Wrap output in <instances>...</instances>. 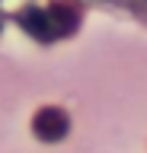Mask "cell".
Listing matches in <instances>:
<instances>
[{"label":"cell","mask_w":147,"mask_h":153,"mask_svg":"<svg viewBox=\"0 0 147 153\" xmlns=\"http://www.w3.org/2000/svg\"><path fill=\"white\" fill-rule=\"evenodd\" d=\"M32 128H35V134H39L42 140H61L67 134V115L61 112V108H42L35 115Z\"/></svg>","instance_id":"6da1fadb"},{"label":"cell","mask_w":147,"mask_h":153,"mask_svg":"<svg viewBox=\"0 0 147 153\" xmlns=\"http://www.w3.org/2000/svg\"><path fill=\"white\" fill-rule=\"evenodd\" d=\"M22 26H26V32L29 35H39V38H51L58 29H54V22H51L48 13H42V10H29L26 16H22Z\"/></svg>","instance_id":"7a4b0ae2"}]
</instances>
